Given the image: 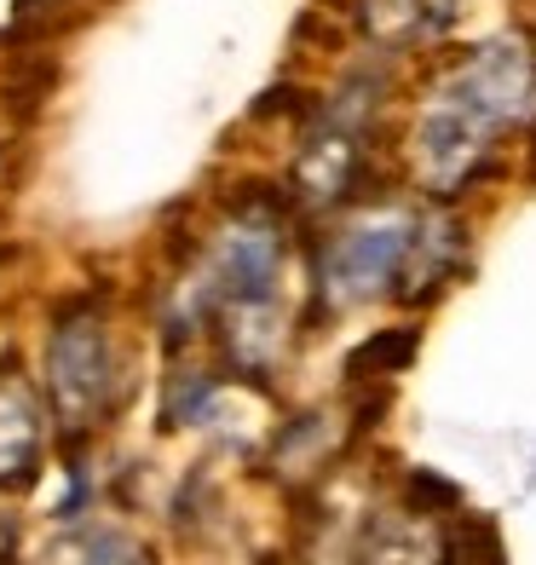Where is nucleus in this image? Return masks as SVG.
Listing matches in <instances>:
<instances>
[{
    "label": "nucleus",
    "mask_w": 536,
    "mask_h": 565,
    "mask_svg": "<svg viewBox=\"0 0 536 565\" xmlns=\"http://www.w3.org/2000/svg\"><path fill=\"white\" fill-rule=\"evenodd\" d=\"M496 134H502V121L491 110H479L473 98L444 75V82L427 93V105L416 110V127H410L416 179L427 191H439V196H455L484 168Z\"/></svg>",
    "instance_id": "f257e3e1"
},
{
    "label": "nucleus",
    "mask_w": 536,
    "mask_h": 565,
    "mask_svg": "<svg viewBox=\"0 0 536 565\" xmlns=\"http://www.w3.org/2000/svg\"><path fill=\"white\" fill-rule=\"evenodd\" d=\"M416 209H375L364 220H352L323 254V300L329 306H364L380 300L404 282L416 243Z\"/></svg>",
    "instance_id": "f03ea898"
},
{
    "label": "nucleus",
    "mask_w": 536,
    "mask_h": 565,
    "mask_svg": "<svg viewBox=\"0 0 536 565\" xmlns=\"http://www.w3.org/2000/svg\"><path fill=\"white\" fill-rule=\"evenodd\" d=\"M46 387H53L64 416H82V409H98L110 387V341L93 318L64 323L53 347H46Z\"/></svg>",
    "instance_id": "7ed1b4c3"
},
{
    "label": "nucleus",
    "mask_w": 536,
    "mask_h": 565,
    "mask_svg": "<svg viewBox=\"0 0 536 565\" xmlns=\"http://www.w3.org/2000/svg\"><path fill=\"white\" fill-rule=\"evenodd\" d=\"M455 254H462V225L444 220V214H421L416 243H410V266H404L398 295L416 300V295H427V289H439L444 271L455 266Z\"/></svg>",
    "instance_id": "20e7f679"
},
{
    "label": "nucleus",
    "mask_w": 536,
    "mask_h": 565,
    "mask_svg": "<svg viewBox=\"0 0 536 565\" xmlns=\"http://www.w3.org/2000/svg\"><path fill=\"white\" fill-rule=\"evenodd\" d=\"M525 491H536V461H530V473H525Z\"/></svg>",
    "instance_id": "39448f33"
},
{
    "label": "nucleus",
    "mask_w": 536,
    "mask_h": 565,
    "mask_svg": "<svg viewBox=\"0 0 536 565\" xmlns=\"http://www.w3.org/2000/svg\"><path fill=\"white\" fill-rule=\"evenodd\" d=\"M18 7H35V0H18Z\"/></svg>",
    "instance_id": "423d86ee"
}]
</instances>
